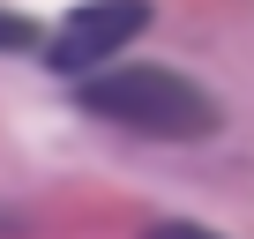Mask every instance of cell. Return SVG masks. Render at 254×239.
Returning a JSON list of instances; mask_svg holds the SVG:
<instances>
[{"instance_id": "3", "label": "cell", "mask_w": 254, "mask_h": 239, "mask_svg": "<svg viewBox=\"0 0 254 239\" xmlns=\"http://www.w3.org/2000/svg\"><path fill=\"white\" fill-rule=\"evenodd\" d=\"M0 45H8V53H30V45H38V23H23V15H0Z\"/></svg>"}, {"instance_id": "4", "label": "cell", "mask_w": 254, "mask_h": 239, "mask_svg": "<svg viewBox=\"0 0 254 239\" xmlns=\"http://www.w3.org/2000/svg\"><path fill=\"white\" fill-rule=\"evenodd\" d=\"M142 239H217L209 224H187V217H172V224H150Z\"/></svg>"}, {"instance_id": "1", "label": "cell", "mask_w": 254, "mask_h": 239, "mask_svg": "<svg viewBox=\"0 0 254 239\" xmlns=\"http://www.w3.org/2000/svg\"><path fill=\"white\" fill-rule=\"evenodd\" d=\"M82 112L105 120V127H127V135H150V142H209L217 135V97L202 82H187L180 67H157V60H112L97 75L75 82Z\"/></svg>"}, {"instance_id": "2", "label": "cell", "mask_w": 254, "mask_h": 239, "mask_svg": "<svg viewBox=\"0 0 254 239\" xmlns=\"http://www.w3.org/2000/svg\"><path fill=\"white\" fill-rule=\"evenodd\" d=\"M142 30H150V0H82V8H67V23L45 38V67L82 82V75L112 67Z\"/></svg>"}]
</instances>
